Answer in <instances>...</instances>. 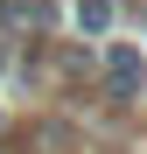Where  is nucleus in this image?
<instances>
[{"label":"nucleus","mask_w":147,"mask_h":154,"mask_svg":"<svg viewBox=\"0 0 147 154\" xmlns=\"http://www.w3.org/2000/svg\"><path fill=\"white\" fill-rule=\"evenodd\" d=\"M56 0H0V28H49Z\"/></svg>","instance_id":"1"},{"label":"nucleus","mask_w":147,"mask_h":154,"mask_svg":"<svg viewBox=\"0 0 147 154\" xmlns=\"http://www.w3.org/2000/svg\"><path fill=\"white\" fill-rule=\"evenodd\" d=\"M77 28L84 35H112L119 28V0H77Z\"/></svg>","instance_id":"2"},{"label":"nucleus","mask_w":147,"mask_h":154,"mask_svg":"<svg viewBox=\"0 0 147 154\" xmlns=\"http://www.w3.org/2000/svg\"><path fill=\"white\" fill-rule=\"evenodd\" d=\"M105 77H112V91H140L147 84V70H140L133 49H112V56H105Z\"/></svg>","instance_id":"3"}]
</instances>
